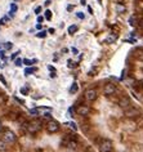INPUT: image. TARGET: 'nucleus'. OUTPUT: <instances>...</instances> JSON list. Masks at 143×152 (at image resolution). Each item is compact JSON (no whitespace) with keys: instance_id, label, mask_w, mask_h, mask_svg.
I'll return each mask as SVG.
<instances>
[{"instance_id":"f257e3e1","label":"nucleus","mask_w":143,"mask_h":152,"mask_svg":"<svg viewBox=\"0 0 143 152\" xmlns=\"http://www.w3.org/2000/svg\"><path fill=\"white\" fill-rule=\"evenodd\" d=\"M41 125H43V121L40 119H32L30 123H25V128L31 134H36L41 129Z\"/></svg>"},{"instance_id":"a211bd4d","label":"nucleus","mask_w":143,"mask_h":152,"mask_svg":"<svg viewBox=\"0 0 143 152\" xmlns=\"http://www.w3.org/2000/svg\"><path fill=\"white\" fill-rule=\"evenodd\" d=\"M35 71H36V68H26V70H25V73H26V75H30V73L35 72Z\"/></svg>"},{"instance_id":"dca6fc26","label":"nucleus","mask_w":143,"mask_h":152,"mask_svg":"<svg viewBox=\"0 0 143 152\" xmlns=\"http://www.w3.org/2000/svg\"><path fill=\"white\" fill-rule=\"evenodd\" d=\"M66 125H68V126H70L71 129H73L75 132L77 130V126H76V124H73V123H66Z\"/></svg>"},{"instance_id":"f704fd0d","label":"nucleus","mask_w":143,"mask_h":152,"mask_svg":"<svg viewBox=\"0 0 143 152\" xmlns=\"http://www.w3.org/2000/svg\"><path fill=\"white\" fill-rule=\"evenodd\" d=\"M87 152H93V149H92V148H88V149H87Z\"/></svg>"},{"instance_id":"0eeeda50","label":"nucleus","mask_w":143,"mask_h":152,"mask_svg":"<svg viewBox=\"0 0 143 152\" xmlns=\"http://www.w3.org/2000/svg\"><path fill=\"white\" fill-rule=\"evenodd\" d=\"M76 112H77L79 116H88L90 112V108L88 107V106H84V104H81V106H79L77 108H76Z\"/></svg>"},{"instance_id":"2eb2a0df","label":"nucleus","mask_w":143,"mask_h":152,"mask_svg":"<svg viewBox=\"0 0 143 152\" xmlns=\"http://www.w3.org/2000/svg\"><path fill=\"white\" fill-rule=\"evenodd\" d=\"M137 113H138V111H135V110H130V111H126L125 115H126V116H129V117H132V116L137 115Z\"/></svg>"},{"instance_id":"e433bc0d","label":"nucleus","mask_w":143,"mask_h":152,"mask_svg":"<svg viewBox=\"0 0 143 152\" xmlns=\"http://www.w3.org/2000/svg\"><path fill=\"white\" fill-rule=\"evenodd\" d=\"M0 25H1V21H0Z\"/></svg>"},{"instance_id":"4468645a","label":"nucleus","mask_w":143,"mask_h":152,"mask_svg":"<svg viewBox=\"0 0 143 152\" xmlns=\"http://www.w3.org/2000/svg\"><path fill=\"white\" fill-rule=\"evenodd\" d=\"M77 89H79V86H77V83H73V84H72V86L70 88V93H76V92H77Z\"/></svg>"},{"instance_id":"c9c22d12","label":"nucleus","mask_w":143,"mask_h":152,"mask_svg":"<svg viewBox=\"0 0 143 152\" xmlns=\"http://www.w3.org/2000/svg\"><path fill=\"white\" fill-rule=\"evenodd\" d=\"M81 4H85V0H81Z\"/></svg>"},{"instance_id":"c85d7f7f","label":"nucleus","mask_w":143,"mask_h":152,"mask_svg":"<svg viewBox=\"0 0 143 152\" xmlns=\"http://www.w3.org/2000/svg\"><path fill=\"white\" fill-rule=\"evenodd\" d=\"M40 12H41V7H37V8L35 9V13H36V14H39Z\"/></svg>"},{"instance_id":"ddd939ff","label":"nucleus","mask_w":143,"mask_h":152,"mask_svg":"<svg viewBox=\"0 0 143 152\" xmlns=\"http://www.w3.org/2000/svg\"><path fill=\"white\" fill-rule=\"evenodd\" d=\"M116 37H117V36H116V35H110V36L106 39V43H108V44H111V43H113V41H115V40H116Z\"/></svg>"},{"instance_id":"c756f323","label":"nucleus","mask_w":143,"mask_h":152,"mask_svg":"<svg viewBox=\"0 0 143 152\" xmlns=\"http://www.w3.org/2000/svg\"><path fill=\"white\" fill-rule=\"evenodd\" d=\"M18 54H20V52H17V53H14L13 56H12V59H16V58H17V56H18Z\"/></svg>"},{"instance_id":"2f4dec72","label":"nucleus","mask_w":143,"mask_h":152,"mask_svg":"<svg viewBox=\"0 0 143 152\" xmlns=\"http://www.w3.org/2000/svg\"><path fill=\"white\" fill-rule=\"evenodd\" d=\"M0 80H1V81H3V84H4V85H5V84H7V81H5V79H4V77H3V76H0Z\"/></svg>"},{"instance_id":"aec40b11","label":"nucleus","mask_w":143,"mask_h":152,"mask_svg":"<svg viewBox=\"0 0 143 152\" xmlns=\"http://www.w3.org/2000/svg\"><path fill=\"white\" fill-rule=\"evenodd\" d=\"M14 63H16V66H21L23 63V61L21 58H16L14 59Z\"/></svg>"},{"instance_id":"473e14b6","label":"nucleus","mask_w":143,"mask_h":152,"mask_svg":"<svg viewBox=\"0 0 143 152\" xmlns=\"http://www.w3.org/2000/svg\"><path fill=\"white\" fill-rule=\"evenodd\" d=\"M3 132V124H1V123H0V133Z\"/></svg>"},{"instance_id":"39448f33","label":"nucleus","mask_w":143,"mask_h":152,"mask_svg":"<svg viewBox=\"0 0 143 152\" xmlns=\"http://www.w3.org/2000/svg\"><path fill=\"white\" fill-rule=\"evenodd\" d=\"M103 93H104V96H107V97L115 94L116 93L115 84H106V85H104V88H103Z\"/></svg>"},{"instance_id":"9d476101","label":"nucleus","mask_w":143,"mask_h":152,"mask_svg":"<svg viewBox=\"0 0 143 152\" xmlns=\"http://www.w3.org/2000/svg\"><path fill=\"white\" fill-rule=\"evenodd\" d=\"M76 31H77V26H76V25H72V26H70V27H68V34H70V35L75 34Z\"/></svg>"},{"instance_id":"7c9ffc66","label":"nucleus","mask_w":143,"mask_h":152,"mask_svg":"<svg viewBox=\"0 0 143 152\" xmlns=\"http://www.w3.org/2000/svg\"><path fill=\"white\" fill-rule=\"evenodd\" d=\"M43 21H44V17H37V22H43Z\"/></svg>"},{"instance_id":"423d86ee","label":"nucleus","mask_w":143,"mask_h":152,"mask_svg":"<svg viewBox=\"0 0 143 152\" xmlns=\"http://www.w3.org/2000/svg\"><path fill=\"white\" fill-rule=\"evenodd\" d=\"M84 96H85V99H87V101L93 102V101L97 99V90L95 89H88L87 92H85Z\"/></svg>"},{"instance_id":"f03ea898","label":"nucleus","mask_w":143,"mask_h":152,"mask_svg":"<svg viewBox=\"0 0 143 152\" xmlns=\"http://www.w3.org/2000/svg\"><path fill=\"white\" fill-rule=\"evenodd\" d=\"M113 146L112 142L110 139H102L101 143H99V151L101 152H112Z\"/></svg>"},{"instance_id":"7ed1b4c3","label":"nucleus","mask_w":143,"mask_h":152,"mask_svg":"<svg viewBox=\"0 0 143 152\" xmlns=\"http://www.w3.org/2000/svg\"><path fill=\"white\" fill-rule=\"evenodd\" d=\"M3 139L7 142V143L12 144L16 142V139H17V137H16V134H14L12 130H5V132L3 133Z\"/></svg>"},{"instance_id":"f8f14e48","label":"nucleus","mask_w":143,"mask_h":152,"mask_svg":"<svg viewBox=\"0 0 143 152\" xmlns=\"http://www.w3.org/2000/svg\"><path fill=\"white\" fill-rule=\"evenodd\" d=\"M7 149V142L4 139H0V151H5Z\"/></svg>"},{"instance_id":"9b49d317","label":"nucleus","mask_w":143,"mask_h":152,"mask_svg":"<svg viewBox=\"0 0 143 152\" xmlns=\"http://www.w3.org/2000/svg\"><path fill=\"white\" fill-rule=\"evenodd\" d=\"M116 10H117L119 13H124V12L126 10V8L124 5H121V4H116Z\"/></svg>"},{"instance_id":"bb28decb","label":"nucleus","mask_w":143,"mask_h":152,"mask_svg":"<svg viewBox=\"0 0 143 152\" xmlns=\"http://www.w3.org/2000/svg\"><path fill=\"white\" fill-rule=\"evenodd\" d=\"M10 10L13 12V13H14V12H17V5H16V4H12V5H10Z\"/></svg>"},{"instance_id":"b1692460","label":"nucleus","mask_w":143,"mask_h":152,"mask_svg":"<svg viewBox=\"0 0 143 152\" xmlns=\"http://www.w3.org/2000/svg\"><path fill=\"white\" fill-rule=\"evenodd\" d=\"M36 36L37 37H45L47 36V31H40L39 34H36Z\"/></svg>"},{"instance_id":"20e7f679","label":"nucleus","mask_w":143,"mask_h":152,"mask_svg":"<svg viewBox=\"0 0 143 152\" xmlns=\"http://www.w3.org/2000/svg\"><path fill=\"white\" fill-rule=\"evenodd\" d=\"M45 128H47L48 133H52V134H53V133H57L59 130V124L56 120H49Z\"/></svg>"},{"instance_id":"72a5a7b5","label":"nucleus","mask_w":143,"mask_h":152,"mask_svg":"<svg viewBox=\"0 0 143 152\" xmlns=\"http://www.w3.org/2000/svg\"><path fill=\"white\" fill-rule=\"evenodd\" d=\"M0 57H1V58H4V52H0Z\"/></svg>"},{"instance_id":"6e6552de","label":"nucleus","mask_w":143,"mask_h":152,"mask_svg":"<svg viewBox=\"0 0 143 152\" xmlns=\"http://www.w3.org/2000/svg\"><path fill=\"white\" fill-rule=\"evenodd\" d=\"M119 106L123 108H126L130 106V99L128 98V97H124V98H121L120 101H119Z\"/></svg>"},{"instance_id":"412c9836","label":"nucleus","mask_w":143,"mask_h":152,"mask_svg":"<svg viewBox=\"0 0 143 152\" xmlns=\"http://www.w3.org/2000/svg\"><path fill=\"white\" fill-rule=\"evenodd\" d=\"M21 93L23 94V96H27V93H28V89L26 86H22L21 88Z\"/></svg>"},{"instance_id":"a878e982","label":"nucleus","mask_w":143,"mask_h":152,"mask_svg":"<svg viewBox=\"0 0 143 152\" xmlns=\"http://www.w3.org/2000/svg\"><path fill=\"white\" fill-rule=\"evenodd\" d=\"M32 62H36V61H35V59H34V61H30V59H23V63H25V65H27V66H30Z\"/></svg>"},{"instance_id":"cd10ccee","label":"nucleus","mask_w":143,"mask_h":152,"mask_svg":"<svg viewBox=\"0 0 143 152\" xmlns=\"http://www.w3.org/2000/svg\"><path fill=\"white\" fill-rule=\"evenodd\" d=\"M76 16H77L79 18H81V20H84V14H83L81 12H79V13H76Z\"/></svg>"},{"instance_id":"1a4fd4ad","label":"nucleus","mask_w":143,"mask_h":152,"mask_svg":"<svg viewBox=\"0 0 143 152\" xmlns=\"http://www.w3.org/2000/svg\"><path fill=\"white\" fill-rule=\"evenodd\" d=\"M66 147L70 149H76V147H77V142L76 141H72V139H70V141H67V143H65Z\"/></svg>"},{"instance_id":"f3484780","label":"nucleus","mask_w":143,"mask_h":152,"mask_svg":"<svg viewBox=\"0 0 143 152\" xmlns=\"http://www.w3.org/2000/svg\"><path fill=\"white\" fill-rule=\"evenodd\" d=\"M129 22H130V25H132V26H135V25H137V23H135V22H137V20H135L134 16H132V17L129 18Z\"/></svg>"},{"instance_id":"4be33fe9","label":"nucleus","mask_w":143,"mask_h":152,"mask_svg":"<svg viewBox=\"0 0 143 152\" xmlns=\"http://www.w3.org/2000/svg\"><path fill=\"white\" fill-rule=\"evenodd\" d=\"M12 47H13L12 43H5V44H4V49H7V50H8V49H12Z\"/></svg>"},{"instance_id":"5701e85b","label":"nucleus","mask_w":143,"mask_h":152,"mask_svg":"<svg viewBox=\"0 0 143 152\" xmlns=\"http://www.w3.org/2000/svg\"><path fill=\"white\" fill-rule=\"evenodd\" d=\"M30 113H31V115L36 116L37 113H39V108H32V110H30Z\"/></svg>"},{"instance_id":"393cba45","label":"nucleus","mask_w":143,"mask_h":152,"mask_svg":"<svg viewBox=\"0 0 143 152\" xmlns=\"http://www.w3.org/2000/svg\"><path fill=\"white\" fill-rule=\"evenodd\" d=\"M45 18H47V20H51V18H52V12L51 10L45 12Z\"/></svg>"},{"instance_id":"6ab92c4d","label":"nucleus","mask_w":143,"mask_h":152,"mask_svg":"<svg viewBox=\"0 0 143 152\" xmlns=\"http://www.w3.org/2000/svg\"><path fill=\"white\" fill-rule=\"evenodd\" d=\"M5 103V96L4 94H0V106H3Z\"/></svg>"}]
</instances>
